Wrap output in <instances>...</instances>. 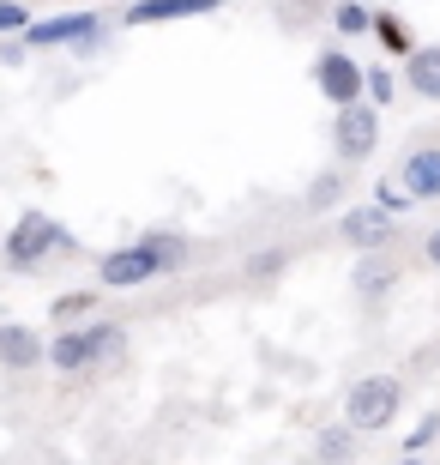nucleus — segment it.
Returning <instances> with one entry per match:
<instances>
[{
  "label": "nucleus",
  "instance_id": "obj_21",
  "mask_svg": "<svg viewBox=\"0 0 440 465\" xmlns=\"http://www.w3.org/2000/svg\"><path fill=\"white\" fill-rule=\"evenodd\" d=\"M428 441H435V448H440V417H423V423H416V430L405 435V453H423Z\"/></svg>",
  "mask_w": 440,
  "mask_h": 465
},
{
  "label": "nucleus",
  "instance_id": "obj_12",
  "mask_svg": "<svg viewBox=\"0 0 440 465\" xmlns=\"http://www.w3.org/2000/svg\"><path fill=\"white\" fill-rule=\"evenodd\" d=\"M405 85L416 91L423 104H440V43H428V49H416V54H410Z\"/></svg>",
  "mask_w": 440,
  "mask_h": 465
},
{
  "label": "nucleus",
  "instance_id": "obj_7",
  "mask_svg": "<svg viewBox=\"0 0 440 465\" xmlns=\"http://www.w3.org/2000/svg\"><path fill=\"white\" fill-rule=\"evenodd\" d=\"M24 43L31 49H67V43H97V18L91 13H61V18H43V25H31L24 31Z\"/></svg>",
  "mask_w": 440,
  "mask_h": 465
},
{
  "label": "nucleus",
  "instance_id": "obj_4",
  "mask_svg": "<svg viewBox=\"0 0 440 465\" xmlns=\"http://www.w3.org/2000/svg\"><path fill=\"white\" fill-rule=\"evenodd\" d=\"M314 85H320L326 104L356 109V104H362V91H368V67H356L344 49H326L320 61H314Z\"/></svg>",
  "mask_w": 440,
  "mask_h": 465
},
{
  "label": "nucleus",
  "instance_id": "obj_2",
  "mask_svg": "<svg viewBox=\"0 0 440 465\" xmlns=\"http://www.w3.org/2000/svg\"><path fill=\"white\" fill-rule=\"evenodd\" d=\"M398 405H405V387H398V375H362L344 393V423H350L356 435H380L398 423Z\"/></svg>",
  "mask_w": 440,
  "mask_h": 465
},
{
  "label": "nucleus",
  "instance_id": "obj_3",
  "mask_svg": "<svg viewBox=\"0 0 440 465\" xmlns=\"http://www.w3.org/2000/svg\"><path fill=\"white\" fill-rule=\"evenodd\" d=\"M54 248H67V230L54 224L49 212H18L13 230H6V260H13V266H36V260L54 254Z\"/></svg>",
  "mask_w": 440,
  "mask_h": 465
},
{
  "label": "nucleus",
  "instance_id": "obj_11",
  "mask_svg": "<svg viewBox=\"0 0 440 465\" xmlns=\"http://www.w3.org/2000/svg\"><path fill=\"white\" fill-rule=\"evenodd\" d=\"M223 0H139L127 25H170V18H193V13H218Z\"/></svg>",
  "mask_w": 440,
  "mask_h": 465
},
{
  "label": "nucleus",
  "instance_id": "obj_10",
  "mask_svg": "<svg viewBox=\"0 0 440 465\" xmlns=\"http://www.w3.org/2000/svg\"><path fill=\"white\" fill-rule=\"evenodd\" d=\"M405 188L410 200H440V145H423L405 157Z\"/></svg>",
  "mask_w": 440,
  "mask_h": 465
},
{
  "label": "nucleus",
  "instance_id": "obj_5",
  "mask_svg": "<svg viewBox=\"0 0 440 465\" xmlns=\"http://www.w3.org/2000/svg\"><path fill=\"white\" fill-rule=\"evenodd\" d=\"M332 145H338V157L362 163V157L380 145V109H368V104L338 109V115H332Z\"/></svg>",
  "mask_w": 440,
  "mask_h": 465
},
{
  "label": "nucleus",
  "instance_id": "obj_6",
  "mask_svg": "<svg viewBox=\"0 0 440 465\" xmlns=\"http://www.w3.org/2000/svg\"><path fill=\"white\" fill-rule=\"evenodd\" d=\"M338 236L350 242V248H362V254H380V248L398 236V212H386V206H356V212H344V218H338Z\"/></svg>",
  "mask_w": 440,
  "mask_h": 465
},
{
  "label": "nucleus",
  "instance_id": "obj_16",
  "mask_svg": "<svg viewBox=\"0 0 440 465\" xmlns=\"http://www.w3.org/2000/svg\"><path fill=\"white\" fill-rule=\"evenodd\" d=\"M332 25H338L344 36H362V31H374V13L362 0H338V6H332Z\"/></svg>",
  "mask_w": 440,
  "mask_h": 465
},
{
  "label": "nucleus",
  "instance_id": "obj_18",
  "mask_svg": "<svg viewBox=\"0 0 440 465\" xmlns=\"http://www.w3.org/2000/svg\"><path fill=\"white\" fill-rule=\"evenodd\" d=\"M332 200H344V175H320V182L308 188V206H314V212L332 206Z\"/></svg>",
  "mask_w": 440,
  "mask_h": 465
},
{
  "label": "nucleus",
  "instance_id": "obj_23",
  "mask_svg": "<svg viewBox=\"0 0 440 465\" xmlns=\"http://www.w3.org/2000/svg\"><path fill=\"white\" fill-rule=\"evenodd\" d=\"M392 91H398V79H392L386 67H368V97H374V104H386Z\"/></svg>",
  "mask_w": 440,
  "mask_h": 465
},
{
  "label": "nucleus",
  "instance_id": "obj_25",
  "mask_svg": "<svg viewBox=\"0 0 440 465\" xmlns=\"http://www.w3.org/2000/svg\"><path fill=\"white\" fill-rule=\"evenodd\" d=\"M398 465H423V460H416V453H405V460H398Z\"/></svg>",
  "mask_w": 440,
  "mask_h": 465
},
{
  "label": "nucleus",
  "instance_id": "obj_8",
  "mask_svg": "<svg viewBox=\"0 0 440 465\" xmlns=\"http://www.w3.org/2000/svg\"><path fill=\"white\" fill-rule=\"evenodd\" d=\"M36 362H49L43 332L18 327V321H0V369H36Z\"/></svg>",
  "mask_w": 440,
  "mask_h": 465
},
{
  "label": "nucleus",
  "instance_id": "obj_19",
  "mask_svg": "<svg viewBox=\"0 0 440 465\" xmlns=\"http://www.w3.org/2000/svg\"><path fill=\"white\" fill-rule=\"evenodd\" d=\"M374 206L405 212V206H416V200H410V188H405V182H380V188H374Z\"/></svg>",
  "mask_w": 440,
  "mask_h": 465
},
{
  "label": "nucleus",
  "instance_id": "obj_24",
  "mask_svg": "<svg viewBox=\"0 0 440 465\" xmlns=\"http://www.w3.org/2000/svg\"><path fill=\"white\" fill-rule=\"evenodd\" d=\"M428 260H435V272H440V230L428 236Z\"/></svg>",
  "mask_w": 440,
  "mask_h": 465
},
{
  "label": "nucleus",
  "instance_id": "obj_9",
  "mask_svg": "<svg viewBox=\"0 0 440 465\" xmlns=\"http://www.w3.org/2000/svg\"><path fill=\"white\" fill-rule=\"evenodd\" d=\"M97 362V351H91V327H67L49 339V369H61V375H79V369H91Z\"/></svg>",
  "mask_w": 440,
  "mask_h": 465
},
{
  "label": "nucleus",
  "instance_id": "obj_15",
  "mask_svg": "<svg viewBox=\"0 0 440 465\" xmlns=\"http://www.w3.org/2000/svg\"><path fill=\"white\" fill-rule=\"evenodd\" d=\"M320 460L326 465H350L356 460V430L344 423V430H320Z\"/></svg>",
  "mask_w": 440,
  "mask_h": 465
},
{
  "label": "nucleus",
  "instance_id": "obj_13",
  "mask_svg": "<svg viewBox=\"0 0 440 465\" xmlns=\"http://www.w3.org/2000/svg\"><path fill=\"white\" fill-rule=\"evenodd\" d=\"M91 309H103L91 291H67V296H54V309H49V314H54V327L67 332V327H85V321H97Z\"/></svg>",
  "mask_w": 440,
  "mask_h": 465
},
{
  "label": "nucleus",
  "instance_id": "obj_17",
  "mask_svg": "<svg viewBox=\"0 0 440 465\" xmlns=\"http://www.w3.org/2000/svg\"><path fill=\"white\" fill-rule=\"evenodd\" d=\"M91 351H97V362L121 357V351H127V332H121L115 321H91Z\"/></svg>",
  "mask_w": 440,
  "mask_h": 465
},
{
  "label": "nucleus",
  "instance_id": "obj_14",
  "mask_svg": "<svg viewBox=\"0 0 440 465\" xmlns=\"http://www.w3.org/2000/svg\"><path fill=\"white\" fill-rule=\"evenodd\" d=\"M374 36H380V49H386V54H405V61L416 54V43H410V25H405L398 13H374Z\"/></svg>",
  "mask_w": 440,
  "mask_h": 465
},
{
  "label": "nucleus",
  "instance_id": "obj_20",
  "mask_svg": "<svg viewBox=\"0 0 440 465\" xmlns=\"http://www.w3.org/2000/svg\"><path fill=\"white\" fill-rule=\"evenodd\" d=\"M24 36L31 31V13H24V6H18V0H0V36Z\"/></svg>",
  "mask_w": 440,
  "mask_h": 465
},
{
  "label": "nucleus",
  "instance_id": "obj_1",
  "mask_svg": "<svg viewBox=\"0 0 440 465\" xmlns=\"http://www.w3.org/2000/svg\"><path fill=\"white\" fill-rule=\"evenodd\" d=\"M175 266H187V242L139 236L127 248H109L97 260V278H103V291H139V284H152L157 272H175Z\"/></svg>",
  "mask_w": 440,
  "mask_h": 465
},
{
  "label": "nucleus",
  "instance_id": "obj_22",
  "mask_svg": "<svg viewBox=\"0 0 440 465\" xmlns=\"http://www.w3.org/2000/svg\"><path fill=\"white\" fill-rule=\"evenodd\" d=\"M284 248H266V254H254V260H248V278H271V272H278V266H284Z\"/></svg>",
  "mask_w": 440,
  "mask_h": 465
}]
</instances>
